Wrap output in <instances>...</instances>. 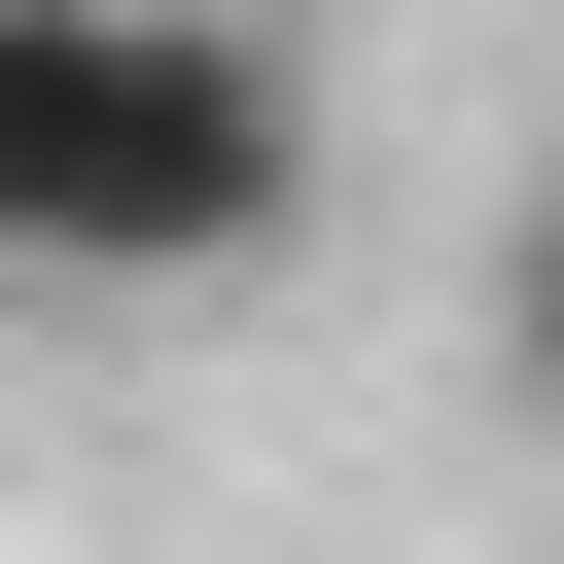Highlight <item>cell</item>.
<instances>
[{"mask_svg":"<svg viewBox=\"0 0 564 564\" xmlns=\"http://www.w3.org/2000/svg\"><path fill=\"white\" fill-rule=\"evenodd\" d=\"M317 212V70L247 0H0V282L70 317H176Z\"/></svg>","mask_w":564,"mask_h":564,"instance_id":"cell-1","label":"cell"},{"mask_svg":"<svg viewBox=\"0 0 564 564\" xmlns=\"http://www.w3.org/2000/svg\"><path fill=\"white\" fill-rule=\"evenodd\" d=\"M494 388H529V423H564V176H529V212H494Z\"/></svg>","mask_w":564,"mask_h":564,"instance_id":"cell-2","label":"cell"}]
</instances>
